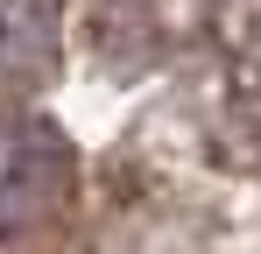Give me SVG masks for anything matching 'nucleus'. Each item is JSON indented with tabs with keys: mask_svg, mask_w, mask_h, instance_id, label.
Returning a JSON list of instances; mask_svg holds the SVG:
<instances>
[{
	"mask_svg": "<svg viewBox=\"0 0 261 254\" xmlns=\"http://www.w3.org/2000/svg\"><path fill=\"white\" fill-rule=\"evenodd\" d=\"M71 184V156L64 141L36 120H0V233L43 219Z\"/></svg>",
	"mask_w": 261,
	"mask_h": 254,
	"instance_id": "nucleus-1",
	"label": "nucleus"
},
{
	"mask_svg": "<svg viewBox=\"0 0 261 254\" xmlns=\"http://www.w3.org/2000/svg\"><path fill=\"white\" fill-rule=\"evenodd\" d=\"M57 49V14L49 0H0V85L43 71Z\"/></svg>",
	"mask_w": 261,
	"mask_h": 254,
	"instance_id": "nucleus-2",
	"label": "nucleus"
}]
</instances>
